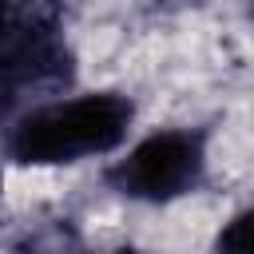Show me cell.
<instances>
[{"label":"cell","mask_w":254,"mask_h":254,"mask_svg":"<svg viewBox=\"0 0 254 254\" xmlns=\"http://www.w3.org/2000/svg\"><path fill=\"white\" fill-rule=\"evenodd\" d=\"M131 99L119 91H83L24 111L8 131V155L28 167H67L123 147Z\"/></svg>","instance_id":"6da1fadb"},{"label":"cell","mask_w":254,"mask_h":254,"mask_svg":"<svg viewBox=\"0 0 254 254\" xmlns=\"http://www.w3.org/2000/svg\"><path fill=\"white\" fill-rule=\"evenodd\" d=\"M206 155L202 139L194 131H151L135 147H127L123 159H115L111 187L135 202H171L190 194V187L202 179Z\"/></svg>","instance_id":"7a4b0ae2"},{"label":"cell","mask_w":254,"mask_h":254,"mask_svg":"<svg viewBox=\"0 0 254 254\" xmlns=\"http://www.w3.org/2000/svg\"><path fill=\"white\" fill-rule=\"evenodd\" d=\"M214 254H254V206L238 210L214 238Z\"/></svg>","instance_id":"3957f363"}]
</instances>
